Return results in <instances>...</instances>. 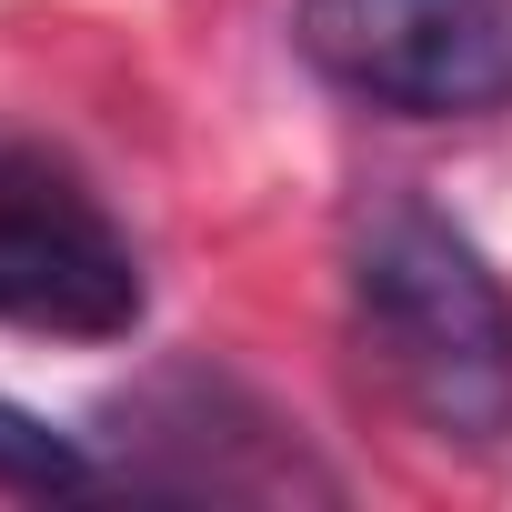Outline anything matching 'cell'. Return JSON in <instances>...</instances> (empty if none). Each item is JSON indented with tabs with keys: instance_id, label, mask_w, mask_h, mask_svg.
I'll use <instances>...</instances> for the list:
<instances>
[{
	"instance_id": "obj_1",
	"label": "cell",
	"mask_w": 512,
	"mask_h": 512,
	"mask_svg": "<svg viewBox=\"0 0 512 512\" xmlns=\"http://www.w3.org/2000/svg\"><path fill=\"white\" fill-rule=\"evenodd\" d=\"M352 322L382 382L452 442L512 432V292L492 262L422 201L372 191L352 221Z\"/></svg>"
},
{
	"instance_id": "obj_3",
	"label": "cell",
	"mask_w": 512,
	"mask_h": 512,
	"mask_svg": "<svg viewBox=\"0 0 512 512\" xmlns=\"http://www.w3.org/2000/svg\"><path fill=\"white\" fill-rule=\"evenodd\" d=\"M141 251L41 151H0V322L41 342H121L141 322Z\"/></svg>"
},
{
	"instance_id": "obj_4",
	"label": "cell",
	"mask_w": 512,
	"mask_h": 512,
	"mask_svg": "<svg viewBox=\"0 0 512 512\" xmlns=\"http://www.w3.org/2000/svg\"><path fill=\"white\" fill-rule=\"evenodd\" d=\"M111 472L71 442V432H51L41 412H21V402H0V492H21V502H81V492H101Z\"/></svg>"
},
{
	"instance_id": "obj_2",
	"label": "cell",
	"mask_w": 512,
	"mask_h": 512,
	"mask_svg": "<svg viewBox=\"0 0 512 512\" xmlns=\"http://www.w3.org/2000/svg\"><path fill=\"white\" fill-rule=\"evenodd\" d=\"M302 61L402 121L512 111V0H292Z\"/></svg>"
}]
</instances>
